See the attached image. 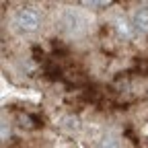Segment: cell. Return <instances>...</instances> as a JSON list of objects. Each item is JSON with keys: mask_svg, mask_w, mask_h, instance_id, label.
<instances>
[{"mask_svg": "<svg viewBox=\"0 0 148 148\" xmlns=\"http://www.w3.org/2000/svg\"><path fill=\"white\" fill-rule=\"evenodd\" d=\"M115 29H117V33L121 35V37H125V39H130V37L134 35V25L130 23V21H125V18H117L115 21Z\"/></svg>", "mask_w": 148, "mask_h": 148, "instance_id": "cell-5", "label": "cell"}, {"mask_svg": "<svg viewBox=\"0 0 148 148\" xmlns=\"http://www.w3.org/2000/svg\"><path fill=\"white\" fill-rule=\"evenodd\" d=\"M64 23H66V29H68V31H76L78 27H82V25H84L82 16H80L78 12H74V10H68V12H66Z\"/></svg>", "mask_w": 148, "mask_h": 148, "instance_id": "cell-4", "label": "cell"}, {"mask_svg": "<svg viewBox=\"0 0 148 148\" xmlns=\"http://www.w3.org/2000/svg\"><path fill=\"white\" fill-rule=\"evenodd\" d=\"M95 148H119V140L113 134H101L99 138H95Z\"/></svg>", "mask_w": 148, "mask_h": 148, "instance_id": "cell-3", "label": "cell"}, {"mask_svg": "<svg viewBox=\"0 0 148 148\" xmlns=\"http://www.w3.org/2000/svg\"><path fill=\"white\" fill-rule=\"evenodd\" d=\"M14 27L23 33H35L37 29L41 27V14L39 10H35L31 6L18 8L14 12Z\"/></svg>", "mask_w": 148, "mask_h": 148, "instance_id": "cell-1", "label": "cell"}, {"mask_svg": "<svg viewBox=\"0 0 148 148\" xmlns=\"http://www.w3.org/2000/svg\"><path fill=\"white\" fill-rule=\"evenodd\" d=\"M84 6H88V8H105V6H109V2H84Z\"/></svg>", "mask_w": 148, "mask_h": 148, "instance_id": "cell-6", "label": "cell"}, {"mask_svg": "<svg viewBox=\"0 0 148 148\" xmlns=\"http://www.w3.org/2000/svg\"><path fill=\"white\" fill-rule=\"evenodd\" d=\"M132 25L138 33H148V8H138L134 12Z\"/></svg>", "mask_w": 148, "mask_h": 148, "instance_id": "cell-2", "label": "cell"}]
</instances>
